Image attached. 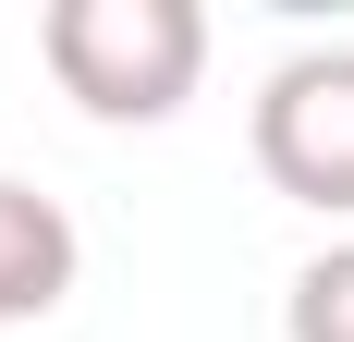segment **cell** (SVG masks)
Instances as JSON below:
<instances>
[{"instance_id": "obj_1", "label": "cell", "mask_w": 354, "mask_h": 342, "mask_svg": "<svg viewBox=\"0 0 354 342\" xmlns=\"http://www.w3.org/2000/svg\"><path fill=\"white\" fill-rule=\"evenodd\" d=\"M37 49L86 123H171L208 73V12L196 0H49Z\"/></svg>"}, {"instance_id": "obj_2", "label": "cell", "mask_w": 354, "mask_h": 342, "mask_svg": "<svg viewBox=\"0 0 354 342\" xmlns=\"http://www.w3.org/2000/svg\"><path fill=\"white\" fill-rule=\"evenodd\" d=\"M257 171L293 208L354 220V49H293L257 86Z\"/></svg>"}, {"instance_id": "obj_3", "label": "cell", "mask_w": 354, "mask_h": 342, "mask_svg": "<svg viewBox=\"0 0 354 342\" xmlns=\"http://www.w3.org/2000/svg\"><path fill=\"white\" fill-rule=\"evenodd\" d=\"M73 269H86V244H73L62 196H37V183H12V171H0V330L49 318V306L73 294Z\"/></svg>"}, {"instance_id": "obj_4", "label": "cell", "mask_w": 354, "mask_h": 342, "mask_svg": "<svg viewBox=\"0 0 354 342\" xmlns=\"http://www.w3.org/2000/svg\"><path fill=\"white\" fill-rule=\"evenodd\" d=\"M281 342H354V244H330V257H306V269H293Z\"/></svg>"}]
</instances>
